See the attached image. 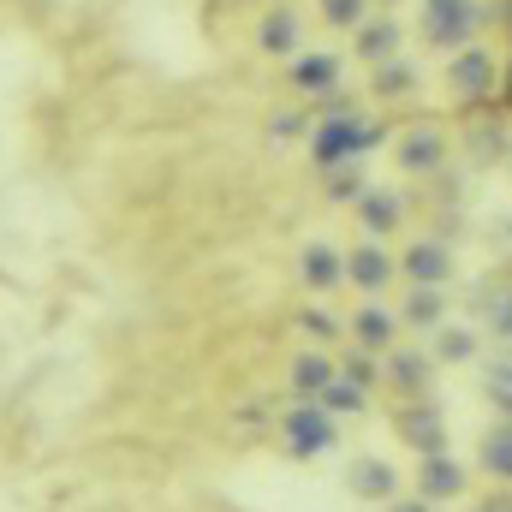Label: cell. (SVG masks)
I'll use <instances>...</instances> for the list:
<instances>
[{
  "label": "cell",
  "instance_id": "32",
  "mask_svg": "<svg viewBox=\"0 0 512 512\" xmlns=\"http://www.w3.org/2000/svg\"><path fill=\"white\" fill-rule=\"evenodd\" d=\"M382 512H435V507H429V501H417V495H393Z\"/></svg>",
  "mask_w": 512,
  "mask_h": 512
},
{
  "label": "cell",
  "instance_id": "10",
  "mask_svg": "<svg viewBox=\"0 0 512 512\" xmlns=\"http://www.w3.org/2000/svg\"><path fill=\"white\" fill-rule=\"evenodd\" d=\"M435 358H429V346H393L382 352V382L399 393V399H429L435 393Z\"/></svg>",
  "mask_w": 512,
  "mask_h": 512
},
{
  "label": "cell",
  "instance_id": "18",
  "mask_svg": "<svg viewBox=\"0 0 512 512\" xmlns=\"http://www.w3.org/2000/svg\"><path fill=\"white\" fill-rule=\"evenodd\" d=\"M393 310H399V328H417V334H435L441 322H453V316H447V310H453L447 286H405Z\"/></svg>",
  "mask_w": 512,
  "mask_h": 512
},
{
  "label": "cell",
  "instance_id": "15",
  "mask_svg": "<svg viewBox=\"0 0 512 512\" xmlns=\"http://www.w3.org/2000/svg\"><path fill=\"white\" fill-rule=\"evenodd\" d=\"M298 48H304V12H298V6H268V12L256 18V54L292 60Z\"/></svg>",
  "mask_w": 512,
  "mask_h": 512
},
{
  "label": "cell",
  "instance_id": "27",
  "mask_svg": "<svg viewBox=\"0 0 512 512\" xmlns=\"http://www.w3.org/2000/svg\"><path fill=\"white\" fill-rule=\"evenodd\" d=\"M370 12H376V0H316V18H322L328 30H346V36H352Z\"/></svg>",
  "mask_w": 512,
  "mask_h": 512
},
{
  "label": "cell",
  "instance_id": "2",
  "mask_svg": "<svg viewBox=\"0 0 512 512\" xmlns=\"http://www.w3.org/2000/svg\"><path fill=\"white\" fill-rule=\"evenodd\" d=\"M489 0H417V36L435 54H459L489 30Z\"/></svg>",
  "mask_w": 512,
  "mask_h": 512
},
{
  "label": "cell",
  "instance_id": "17",
  "mask_svg": "<svg viewBox=\"0 0 512 512\" xmlns=\"http://www.w3.org/2000/svg\"><path fill=\"white\" fill-rule=\"evenodd\" d=\"M346 328H352V346H358V352H376V358H382V352L399 346V310H393V304H376V298L358 304Z\"/></svg>",
  "mask_w": 512,
  "mask_h": 512
},
{
  "label": "cell",
  "instance_id": "26",
  "mask_svg": "<svg viewBox=\"0 0 512 512\" xmlns=\"http://www.w3.org/2000/svg\"><path fill=\"white\" fill-rule=\"evenodd\" d=\"M316 405H328L334 417H358V411H370V387L346 382V376H334V382L322 387V399Z\"/></svg>",
  "mask_w": 512,
  "mask_h": 512
},
{
  "label": "cell",
  "instance_id": "29",
  "mask_svg": "<svg viewBox=\"0 0 512 512\" xmlns=\"http://www.w3.org/2000/svg\"><path fill=\"white\" fill-rule=\"evenodd\" d=\"M340 376L376 393V382H382V358H376V352H358V346H352V358H340Z\"/></svg>",
  "mask_w": 512,
  "mask_h": 512
},
{
  "label": "cell",
  "instance_id": "14",
  "mask_svg": "<svg viewBox=\"0 0 512 512\" xmlns=\"http://www.w3.org/2000/svg\"><path fill=\"white\" fill-rule=\"evenodd\" d=\"M393 54H405V24L393 12H370L358 30H352V60L358 66H382Z\"/></svg>",
  "mask_w": 512,
  "mask_h": 512
},
{
  "label": "cell",
  "instance_id": "19",
  "mask_svg": "<svg viewBox=\"0 0 512 512\" xmlns=\"http://www.w3.org/2000/svg\"><path fill=\"white\" fill-rule=\"evenodd\" d=\"M298 280H304V292H334V286H346V251L310 239V245L298 251Z\"/></svg>",
  "mask_w": 512,
  "mask_h": 512
},
{
  "label": "cell",
  "instance_id": "28",
  "mask_svg": "<svg viewBox=\"0 0 512 512\" xmlns=\"http://www.w3.org/2000/svg\"><path fill=\"white\" fill-rule=\"evenodd\" d=\"M322 185H328V197H334V203H358V197L370 191V179H364V161H352V167H334V173H322Z\"/></svg>",
  "mask_w": 512,
  "mask_h": 512
},
{
  "label": "cell",
  "instance_id": "25",
  "mask_svg": "<svg viewBox=\"0 0 512 512\" xmlns=\"http://www.w3.org/2000/svg\"><path fill=\"white\" fill-rule=\"evenodd\" d=\"M465 149H471V161H477V167H495V161H507L512 137H507L501 126H495V120H477V126H471V143H465Z\"/></svg>",
  "mask_w": 512,
  "mask_h": 512
},
{
  "label": "cell",
  "instance_id": "35",
  "mask_svg": "<svg viewBox=\"0 0 512 512\" xmlns=\"http://www.w3.org/2000/svg\"><path fill=\"white\" fill-rule=\"evenodd\" d=\"M376 6H399V0H376Z\"/></svg>",
  "mask_w": 512,
  "mask_h": 512
},
{
  "label": "cell",
  "instance_id": "7",
  "mask_svg": "<svg viewBox=\"0 0 512 512\" xmlns=\"http://www.w3.org/2000/svg\"><path fill=\"white\" fill-rule=\"evenodd\" d=\"M411 495L429 501V507H459V501L471 495V465L453 459V447H447V453H429V459H417Z\"/></svg>",
  "mask_w": 512,
  "mask_h": 512
},
{
  "label": "cell",
  "instance_id": "22",
  "mask_svg": "<svg viewBox=\"0 0 512 512\" xmlns=\"http://www.w3.org/2000/svg\"><path fill=\"white\" fill-rule=\"evenodd\" d=\"M340 376V364L322 352V346H304L298 358H292V370H286V382H292V399H322V387Z\"/></svg>",
  "mask_w": 512,
  "mask_h": 512
},
{
  "label": "cell",
  "instance_id": "9",
  "mask_svg": "<svg viewBox=\"0 0 512 512\" xmlns=\"http://www.w3.org/2000/svg\"><path fill=\"white\" fill-rule=\"evenodd\" d=\"M393 280H399V256L387 251V239H358V245L346 251V286H352V292L382 298Z\"/></svg>",
  "mask_w": 512,
  "mask_h": 512
},
{
  "label": "cell",
  "instance_id": "33",
  "mask_svg": "<svg viewBox=\"0 0 512 512\" xmlns=\"http://www.w3.org/2000/svg\"><path fill=\"white\" fill-rule=\"evenodd\" d=\"M471 512H512V495H483Z\"/></svg>",
  "mask_w": 512,
  "mask_h": 512
},
{
  "label": "cell",
  "instance_id": "23",
  "mask_svg": "<svg viewBox=\"0 0 512 512\" xmlns=\"http://www.w3.org/2000/svg\"><path fill=\"white\" fill-rule=\"evenodd\" d=\"M370 90H376L382 102H411V96L423 90V72H417L405 54H393L382 66H370Z\"/></svg>",
  "mask_w": 512,
  "mask_h": 512
},
{
  "label": "cell",
  "instance_id": "6",
  "mask_svg": "<svg viewBox=\"0 0 512 512\" xmlns=\"http://www.w3.org/2000/svg\"><path fill=\"white\" fill-rule=\"evenodd\" d=\"M393 435H399V447H411L417 459L453 447V441H447V411H441L435 393H429V399H399V405H393Z\"/></svg>",
  "mask_w": 512,
  "mask_h": 512
},
{
  "label": "cell",
  "instance_id": "24",
  "mask_svg": "<svg viewBox=\"0 0 512 512\" xmlns=\"http://www.w3.org/2000/svg\"><path fill=\"white\" fill-rule=\"evenodd\" d=\"M483 399L495 405V417H512V346L495 352V364L483 370Z\"/></svg>",
  "mask_w": 512,
  "mask_h": 512
},
{
  "label": "cell",
  "instance_id": "12",
  "mask_svg": "<svg viewBox=\"0 0 512 512\" xmlns=\"http://www.w3.org/2000/svg\"><path fill=\"white\" fill-rule=\"evenodd\" d=\"M453 274H459V256H453L447 239H411L399 251V280L405 286H453Z\"/></svg>",
  "mask_w": 512,
  "mask_h": 512
},
{
  "label": "cell",
  "instance_id": "21",
  "mask_svg": "<svg viewBox=\"0 0 512 512\" xmlns=\"http://www.w3.org/2000/svg\"><path fill=\"white\" fill-rule=\"evenodd\" d=\"M477 471L495 483V489H512V417H495L477 441Z\"/></svg>",
  "mask_w": 512,
  "mask_h": 512
},
{
  "label": "cell",
  "instance_id": "11",
  "mask_svg": "<svg viewBox=\"0 0 512 512\" xmlns=\"http://www.w3.org/2000/svg\"><path fill=\"white\" fill-rule=\"evenodd\" d=\"M340 483H346V495H352V501L387 507V501L399 495V465L382 459V453H352V459H346V471H340Z\"/></svg>",
  "mask_w": 512,
  "mask_h": 512
},
{
  "label": "cell",
  "instance_id": "8",
  "mask_svg": "<svg viewBox=\"0 0 512 512\" xmlns=\"http://www.w3.org/2000/svg\"><path fill=\"white\" fill-rule=\"evenodd\" d=\"M286 84H292L304 102H328V96H340V84H346V60L328 54V48H298L292 66H286Z\"/></svg>",
  "mask_w": 512,
  "mask_h": 512
},
{
  "label": "cell",
  "instance_id": "34",
  "mask_svg": "<svg viewBox=\"0 0 512 512\" xmlns=\"http://www.w3.org/2000/svg\"><path fill=\"white\" fill-rule=\"evenodd\" d=\"M501 245H507V256H512V215L501 221Z\"/></svg>",
  "mask_w": 512,
  "mask_h": 512
},
{
  "label": "cell",
  "instance_id": "3",
  "mask_svg": "<svg viewBox=\"0 0 512 512\" xmlns=\"http://www.w3.org/2000/svg\"><path fill=\"white\" fill-rule=\"evenodd\" d=\"M280 447H286V459H304V465L328 459L340 447V417L328 405H316V399H292L280 411Z\"/></svg>",
  "mask_w": 512,
  "mask_h": 512
},
{
  "label": "cell",
  "instance_id": "5",
  "mask_svg": "<svg viewBox=\"0 0 512 512\" xmlns=\"http://www.w3.org/2000/svg\"><path fill=\"white\" fill-rule=\"evenodd\" d=\"M387 149H393V167L405 173V179H435V173H447V155H453V143H447V131L441 126H399L387 137Z\"/></svg>",
  "mask_w": 512,
  "mask_h": 512
},
{
  "label": "cell",
  "instance_id": "4",
  "mask_svg": "<svg viewBox=\"0 0 512 512\" xmlns=\"http://www.w3.org/2000/svg\"><path fill=\"white\" fill-rule=\"evenodd\" d=\"M501 54L495 48H483V42H471V48H459V54H447V72H441V84H447V96H453V108H483L495 90H501Z\"/></svg>",
  "mask_w": 512,
  "mask_h": 512
},
{
  "label": "cell",
  "instance_id": "16",
  "mask_svg": "<svg viewBox=\"0 0 512 512\" xmlns=\"http://www.w3.org/2000/svg\"><path fill=\"white\" fill-rule=\"evenodd\" d=\"M352 215H358V227H364V239H393L399 227H405V215H411V203L399 197V191H387V185H370L358 203H352Z\"/></svg>",
  "mask_w": 512,
  "mask_h": 512
},
{
  "label": "cell",
  "instance_id": "13",
  "mask_svg": "<svg viewBox=\"0 0 512 512\" xmlns=\"http://www.w3.org/2000/svg\"><path fill=\"white\" fill-rule=\"evenodd\" d=\"M471 322L495 346H512V280H477L471 292Z\"/></svg>",
  "mask_w": 512,
  "mask_h": 512
},
{
  "label": "cell",
  "instance_id": "30",
  "mask_svg": "<svg viewBox=\"0 0 512 512\" xmlns=\"http://www.w3.org/2000/svg\"><path fill=\"white\" fill-rule=\"evenodd\" d=\"M310 120H316V114H298V108H280V120H274V137H310Z\"/></svg>",
  "mask_w": 512,
  "mask_h": 512
},
{
  "label": "cell",
  "instance_id": "31",
  "mask_svg": "<svg viewBox=\"0 0 512 512\" xmlns=\"http://www.w3.org/2000/svg\"><path fill=\"white\" fill-rule=\"evenodd\" d=\"M298 328H304V334H316V340H328V334H334L340 322H334L328 310H304V316H298Z\"/></svg>",
  "mask_w": 512,
  "mask_h": 512
},
{
  "label": "cell",
  "instance_id": "1",
  "mask_svg": "<svg viewBox=\"0 0 512 512\" xmlns=\"http://www.w3.org/2000/svg\"><path fill=\"white\" fill-rule=\"evenodd\" d=\"M382 143H387V126L376 120V114L334 102V108H322V114L310 120L304 155H310V167H316V173H334V167H352V161L376 155Z\"/></svg>",
  "mask_w": 512,
  "mask_h": 512
},
{
  "label": "cell",
  "instance_id": "36",
  "mask_svg": "<svg viewBox=\"0 0 512 512\" xmlns=\"http://www.w3.org/2000/svg\"><path fill=\"white\" fill-rule=\"evenodd\" d=\"M507 173H512V149H507Z\"/></svg>",
  "mask_w": 512,
  "mask_h": 512
},
{
  "label": "cell",
  "instance_id": "20",
  "mask_svg": "<svg viewBox=\"0 0 512 512\" xmlns=\"http://www.w3.org/2000/svg\"><path fill=\"white\" fill-rule=\"evenodd\" d=\"M477 352H483L477 322H441V328L429 334V358H435L441 370H459V364H471Z\"/></svg>",
  "mask_w": 512,
  "mask_h": 512
}]
</instances>
